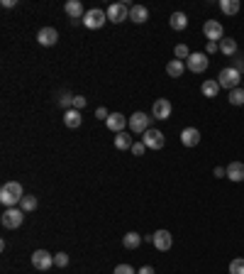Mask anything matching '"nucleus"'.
<instances>
[{"mask_svg": "<svg viewBox=\"0 0 244 274\" xmlns=\"http://www.w3.org/2000/svg\"><path fill=\"white\" fill-rule=\"evenodd\" d=\"M22 199H25V191H22V186L17 181H5L2 184V189H0V204L5 206V208H15Z\"/></svg>", "mask_w": 244, "mask_h": 274, "instance_id": "1", "label": "nucleus"}, {"mask_svg": "<svg viewBox=\"0 0 244 274\" xmlns=\"http://www.w3.org/2000/svg\"><path fill=\"white\" fill-rule=\"evenodd\" d=\"M240 81H242V73H240L235 67L222 68V71H220V76H217L220 88H225L227 93H230V91H235V88H240Z\"/></svg>", "mask_w": 244, "mask_h": 274, "instance_id": "2", "label": "nucleus"}, {"mask_svg": "<svg viewBox=\"0 0 244 274\" xmlns=\"http://www.w3.org/2000/svg\"><path fill=\"white\" fill-rule=\"evenodd\" d=\"M22 220H25V210L22 208H5L2 210V215H0V223H2V228H7V230H15V228H20L22 225Z\"/></svg>", "mask_w": 244, "mask_h": 274, "instance_id": "3", "label": "nucleus"}, {"mask_svg": "<svg viewBox=\"0 0 244 274\" xmlns=\"http://www.w3.org/2000/svg\"><path fill=\"white\" fill-rule=\"evenodd\" d=\"M105 22H108V12L100 10V7H93V10H88V12L83 15V25H86L88 30H100Z\"/></svg>", "mask_w": 244, "mask_h": 274, "instance_id": "4", "label": "nucleus"}, {"mask_svg": "<svg viewBox=\"0 0 244 274\" xmlns=\"http://www.w3.org/2000/svg\"><path fill=\"white\" fill-rule=\"evenodd\" d=\"M149 128H152V115H147V113H142V110L132 113V118H129V130H132V133L144 135Z\"/></svg>", "mask_w": 244, "mask_h": 274, "instance_id": "5", "label": "nucleus"}, {"mask_svg": "<svg viewBox=\"0 0 244 274\" xmlns=\"http://www.w3.org/2000/svg\"><path fill=\"white\" fill-rule=\"evenodd\" d=\"M142 142H144V147L147 149H164V144H166V137L161 130H156V128H149L144 137H142Z\"/></svg>", "mask_w": 244, "mask_h": 274, "instance_id": "6", "label": "nucleus"}, {"mask_svg": "<svg viewBox=\"0 0 244 274\" xmlns=\"http://www.w3.org/2000/svg\"><path fill=\"white\" fill-rule=\"evenodd\" d=\"M32 265H34V270H39V272H49V270L54 267V255L47 252V250H34Z\"/></svg>", "mask_w": 244, "mask_h": 274, "instance_id": "7", "label": "nucleus"}, {"mask_svg": "<svg viewBox=\"0 0 244 274\" xmlns=\"http://www.w3.org/2000/svg\"><path fill=\"white\" fill-rule=\"evenodd\" d=\"M208 64H210V59H208L205 52H193V54L188 57V62H185V68L193 71V73H203V71L208 68Z\"/></svg>", "mask_w": 244, "mask_h": 274, "instance_id": "8", "label": "nucleus"}, {"mask_svg": "<svg viewBox=\"0 0 244 274\" xmlns=\"http://www.w3.org/2000/svg\"><path fill=\"white\" fill-rule=\"evenodd\" d=\"M108 22H124V20H129V7H127V2H113L108 10Z\"/></svg>", "mask_w": 244, "mask_h": 274, "instance_id": "9", "label": "nucleus"}, {"mask_svg": "<svg viewBox=\"0 0 244 274\" xmlns=\"http://www.w3.org/2000/svg\"><path fill=\"white\" fill-rule=\"evenodd\" d=\"M203 34L208 37V42H220L225 37V27L217 22V20H208L203 25Z\"/></svg>", "mask_w": 244, "mask_h": 274, "instance_id": "10", "label": "nucleus"}, {"mask_svg": "<svg viewBox=\"0 0 244 274\" xmlns=\"http://www.w3.org/2000/svg\"><path fill=\"white\" fill-rule=\"evenodd\" d=\"M152 245H154L159 252H166V250H171V245H174V235H171L169 230H156V233L152 235Z\"/></svg>", "mask_w": 244, "mask_h": 274, "instance_id": "11", "label": "nucleus"}, {"mask_svg": "<svg viewBox=\"0 0 244 274\" xmlns=\"http://www.w3.org/2000/svg\"><path fill=\"white\" fill-rule=\"evenodd\" d=\"M152 118H154V120H169V118H171V101L159 98V101L152 105Z\"/></svg>", "mask_w": 244, "mask_h": 274, "instance_id": "12", "label": "nucleus"}, {"mask_svg": "<svg viewBox=\"0 0 244 274\" xmlns=\"http://www.w3.org/2000/svg\"><path fill=\"white\" fill-rule=\"evenodd\" d=\"M37 42H39L42 47H54V44L59 42V32H57L54 27H42V30L37 32Z\"/></svg>", "mask_w": 244, "mask_h": 274, "instance_id": "13", "label": "nucleus"}, {"mask_svg": "<svg viewBox=\"0 0 244 274\" xmlns=\"http://www.w3.org/2000/svg\"><path fill=\"white\" fill-rule=\"evenodd\" d=\"M105 125L113 133H124V128H129V118H124L122 113H110V118L105 120Z\"/></svg>", "mask_w": 244, "mask_h": 274, "instance_id": "14", "label": "nucleus"}, {"mask_svg": "<svg viewBox=\"0 0 244 274\" xmlns=\"http://www.w3.org/2000/svg\"><path fill=\"white\" fill-rule=\"evenodd\" d=\"M225 169H227V179H230V181H235V184L244 181V164L242 162H230Z\"/></svg>", "mask_w": 244, "mask_h": 274, "instance_id": "15", "label": "nucleus"}, {"mask_svg": "<svg viewBox=\"0 0 244 274\" xmlns=\"http://www.w3.org/2000/svg\"><path fill=\"white\" fill-rule=\"evenodd\" d=\"M81 123H83V118H81V110H76V108H68V110L63 113V125H66V128L76 130V128H81Z\"/></svg>", "mask_w": 244, "mask_h": 274, "instance_id": "16", "label": "nucleus"}, {"mask_svg": "<svg viewBox=\"0 0 244 274\" xmlns=\"http://www.w3.org/2000/svg\"><path fill=\"white\" fill-rule=\"evenodd\" d=\"M63 10H66V15L71 17V20H83V5H81V0H68L66 5H63Z\"/></svg>", "mask_w": 244, "mask_h": 274, "instance_id": "17", "label": "nucleus"}, {"mask_svg": "<svg viewBox=\"0 0 244 274\" xmlns=\"http://www.w3.org/2000/svg\"><path fill=\"white\" fill-rule=\"evenodd\" d=\"M129 20H132L134 25H142V22L149 20V10H147L144 5H132V7H129Z\"/></svg>", "mask_w": 244, "mask_h": 274, "instance_id": "18", "label": "nucleus"}, {"mask_svg": "<svg viewBox=\"0 0 244 274\" xmlns=\"http://www.w3.org/2000/svg\"><path fill=\"white\" fill-rule=\"evenodd\" d=\"M181 142H183V147H195L200 142V130L198 128H185L181 133Z\"/></svg>", "mask_w": 244, "mask_h": 274, "instance_id": "19", "label": "nucleus"}, {"mask_svg": "<svg viewBox=\"0 0 244 274\" xmlns=\"http://www.w3.org/2000/svg\"><path fill=\"white\" fill-rule=\"evenodd\" d=\"M217 44H220V52H222L225 57H235V54H237V42H235L232 37H222Z\"/></svg>", "mask_w": 244, "mask_h": 274, "instance_id": "20", "label": "nucleus"}, {"mask_svg": "<svg viewBox=\"0 0 244 274\" xmlns=\"http://www.w3.org/2000/svg\"><path fill=\"white\" fill-rule=\"evenodd\" d=\"M217 91H220L217 78H215V81H213V78H208V81H203V86H200V93H203L205 98H215V96H217Z\"/></svg>", "mask_w": 244, "mask_h": 274, "instance_id": "21", "label": "nucleus"}, {"mask_svg": "<svg viewBox=\"0 0 244 274\" xmlns=\"http://www.w3.org/2000/svg\"><path fill=\"white\" fill-rule=\"evenodd\" d=\"M169 25H171V30L183 32V30L188 27V17H185V12H174V15H171V20H169Z\"/></svg>", "mask_w": 244, "mask_h": 274, "instance_id": "22", "label": "nucleus"}, {"mask_svg": "<svg viewBox=\"0 0 244 274\" xmlns=\"http://www.w3.org/2000/svg\"><path fill=\"white\" fill-rule=\"evenodd\" d=\"M142 240H144V238H142L139 233H134V230H132V233H127V235L122 238V245H124L127 250H137V247L142 245Z\"/></svg>", "mask_w": 244, "mask_h": 274, "instance_id": "23", "label": "nucleus"}, {"mask_svg": "<svg viewBox=\"0 0 244 274\" xmlns=\"http://www.w3.org/2000/svg\"><path fill=\"white\" fill-rule=\"evenodd\" d=\"M183 71H185V64H183V62H179V59H171V62L166 64V73H169L171 78H179V76H183Z\"/></svg>", "mask_w": 244, "mask_h": 274, "instance_id": "24", "label": "nucleus"}, {"mask_svg": "<svg viewBox=\"0 0 244 274\" xmlns=\"http://www.w3.org/2000/svg\"><path fill=\"white\" fill-rule=\"evenodd\" d=\"M132 144H134V142H132V135H129V133H118V135H115V147H118V149H132Z\"/></svg>", "mask_w": 244, "mask_h": 274, "instance_id": "25", "label": "nucleus"}, {"mask_svg": "<svg viewBox=\"0 0 244 274\" xmlns=\"http://www.w3.org/2000/svg\"><path fill=\"white\" fill-rule=\"evenodd\" d=\"M220 10L225 15H237L240 12V0H220Z\"/></svg>", "mask_w": 244, "mask_h": 274, "instance_id": "26", "label": "nucleus"}, {"mask_svg": "<svg viewBox=\"0 0 244 274\" xmlns=\"http://www.w3.org/2000/svg\"><path fill=\"white\" fill-rule=\"evenodd\" d=\"M20 208H22L25 213H32V210L37 208V196H25V199L20 201Z\"/></svg>", "mask_w": 244, "mask_h": 274, "instance_id": "27", "label": "nucleus"}, {"mask_svg": "<svg viewBox=\"0 0 244 274\" xmlns=\"http://www.w3.org/2000/svg\"><path fill=\"white\" fill-rule=\"evenodd\" d=\"M230 103H232V105H244V88L230 91Z\"/></svg>", "mask_w": 244, "mask_h": 274, "instance_id": "28", "label": "nucleus"}, {"mask_svg": "<svg viewBox=\"0 0 244 274\" xmlns=\"http://www.w3.org/2000/svg\"><path fill=\"white\" fill-rule=\"evenodd\" d=\"M230 274H244V260L242 257H235L230 262Z\"/></svg>", "mask_w": 244, "mask_h": 274, "instance_id": "29", "label": "nucleus"}, {"mask_svg": "<svg viewBox=\"0 0 244 274\" xmlns=\"http://www.w3.org/2000/svg\"><path fill=\"white\" fill-rule=\"evenodd\" d=\"M174 54H176V59H179V62H183V59L188 62V57H190V49H188L185 44H176V49H174Z\"/></svg>", "mask_w": 244, "mask_h": 274, "instance_id": "30", "label": "nucleus"}, {"mask_svg": "<svg viewBox=\"0 0 244 274\" xmlns=\"http://www.w3.org/2000/svg\"><path fill=\"white\" fill-rule=\"evenodd\" d=\"M68 265V255L66 252H57L54 255V267H66Z\"/></svg>", "mask_w": 244, "mask_h": 274, "instance_id": "31", "label": "nucleus"}, {"mask_svg": "<svg viewBox=\"0 0 244 274\" xmlns=\"http://www.w3.org/2000/svg\"><path fill=\"white\" fill-rule=\"evenodd\" d=\"M73 101H76V96H71V93H63V96L59 98V103L66 108V110H68V108H73Z\"/></svg>", "mask_w": 244, "mask_h": 274, "instance_id": "32", "label": "nucleus"}, {"mask_svg": "<svg viewBox=\"0 0 244 274\" xmlns=\"http://www.w3.org/2000/svg\"><path fill=\"white\" fill-rule=\"evenodd\" d=\"M144 152H147L144 142H134V144H132V154H134V157H142Z\"/></svg>", "mask_w": 244, "mask_h": 274, "instance_id": "33", "label": "nucleus"}, {"mask_svg": "<svg viewBox=\"0 0 244 274\" xmlns=\"http://www.w3.org/2000/svg\"><path fill=\"white\" fill-rule=\"evenodd\" d=\"M113 274H137V272H134V270H132L129 265H118V267H115V272H113Z\"/></svg>", "mask_w": 244, "mask_h": 274, "instance_id": "34", "label": "nucleus"}, {"mask_svg": "<svg viewBox=\"0 0 244 274\" xmlns=\"http://www.w3.org/2000/svg\"><path fill=\"white\" fill-rule=\"evenodd\" d=\"M215 52H220V44L217 42H208L205 44V54H215Z\"/></svg>", "mask_w": 244, "mask_h": 274, "instance_id": "35", "label": "nucleus"}, {"mask_svg": "<svg viewBox=\"0 0 244 274\" xmlns=\"http://www.w3.org/2000/svg\"><path fill=\"white\" fill-rule=\"evenodd\" d=\"M213 176H217V179H227V169H225V167H215V169H213Z\"/></svg>", "mask_w": 244, "mask_h": 274, "instance_id": "36", "label": "nucleus"}, {"mask_svg": "<svg viewBox=\"0 0 244 274\" xmlns=\"http://www.w3.org/2000/svg\"><path fill=\"white\" fill-rule=\"evenodd\" d=\"M86 103H88V101H86L83 96H76V101H73V108H76V110H81V108H86Z\"/></svg>", "mask_w": 244, "mask_h": 274, "instance_id": "37", "label": "nucleus"}, {"mask_svg": "<svg viewBox=\"0 0 244 274\" xmlns=\"http://www.w3.org/2000/svg\"><path fill=\"white\" fill-rule=\"evenodd\" d=\"M95 118H98V120H108V118H110L108 108H98V110H95Z\"/></svg>", "mask_w": 244, "mask_h": 274, "instance_id": "38", "label": "nucleus"}, {"mask_svg": "<svg viewBox=\"0 0 244 274\" xmlns=\"http://www.w3.org/2000/svg\"><path fill=\"white\" fill-rule=\"evenodd\" d=\"M232 67L237 68V71H240V73H244V59H242V57H237V59H235V64H232Z\"/></svg>", "mask_w": 244, "mask_h": 274, "instance_id": "39", "label": "nucleus"}, {"mask_svg": "<svg viewBox=\"0 0 244 274\" xmlns=\"http://www.w3.org/2000/svg\"><path fill=\"white\" fill-rule=\"evenodd\" d=\"M137 274H154V267H149V265H144V267H142V270H139V272Z\"/></svg>", "mask_w": 244, "mask_h": 274, "instance_id": "40", "label": "nucleus"}, {"mask_svg": "<svg viewBox=\"0 0 244 274\" xmlns=\"http://www.w3.org/2000/svg\"><path fill=\"white\" fill-rule=\"evenodd\" d=\"M17 0H2V7H15Z\"/></svg>", "mask_w": 244, "mask_h": 274, "instance_id": "41", "label": "nucleus"}]
</instances>
